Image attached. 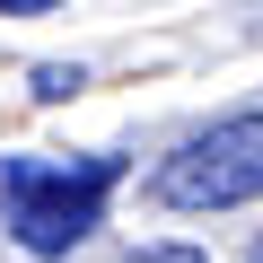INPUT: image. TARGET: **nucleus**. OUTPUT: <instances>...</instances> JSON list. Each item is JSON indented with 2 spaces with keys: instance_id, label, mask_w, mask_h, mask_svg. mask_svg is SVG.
I'll list each match as a JSON object with an SVG mask.
<instances>
[{
  "instance_id": "423d86ee",
  "label": "nucleus",
  "mask_w": 263,
  "mask_h": 263,
  "mask_svg": "<svg viewBox=\"0 0 263 263\" xmlns=\"http://www.w3.org/2000/svg\"><path fill=\"white\" fill-rule=\"evenodd\" d=\"M254 263H263V237H254Z\"/></svg>"
},
{
  "instance_id": "f257e3e1",
  "label": "nucleus",
  "mask_w": 263,
  "mask_h": 263,
  "mask_svg": "<svg viewBox=\"0 0 263 263\" xmlns=\"http://www.w3.org/2000/svg\"><path fill=\"white\" fill-rule=\"evenodd\" d=\"M123 158H0V219L27 254H70L97 219H105V193H114Z\"/></svg>"
},
{
  "instance_id": "39448f33",
  "label": "nucleus",
  "mask_w": 263,
  "mask_h": 263,
  "mask_svg": "<svg viewBox=\"0 0 263 263\" xmlns=\"http://www.w3.org/2000/svg\"><path fill=\"white\" fill-rule=\"evenodd\" d=\"M44 9H62V0H0V18H44Z\"/></svg>"
},
{
  "instance_id": "7ed1b4c3",
  "label": "nucleus",
  "mask_w": 263,
  "mask_h": 263,
  "mask_svg": "<svg viewBox=\"0 0 263 263\" xmlns=\"http://www.w3.org/2000/svg\"><path fill=\"white\" fill-rule=\"evenodd\" d=\"M79 88H88V70H79V62H35V97H44V105L79 97Z\"/></svg>"
},
{
  "instance_id": "20e7f679",
  "label": "nucleus",
  "mask_w": 263,
  "mask_h": 263,
  "mask_svg": "<svg viewBox=\"0 0 263 263\" xmlns=\"http://www.w3.org/2000/svg\"><path fill=\"white\" fill-rule=\"evenodd\" d=\"M132 263H211V254H202V246H141Z\"/></svg>"
},
{
  "instance_id": "f03ea898",
  "label": "nucleus",
  "mask_w": 263,
  "mask_h": 263,
  "mask_svg": "<svg viewBox=\"0 0 263 263\" xmlns=\"http://www.w3.org/2000/svg\"><path fill=\"white\" fill-rule=\"evenodd\" d=\"M149 193L167 211H237L263 193V114H219L211 132L193 141L149 176Z\"/></svg>"
}]
</instances>
